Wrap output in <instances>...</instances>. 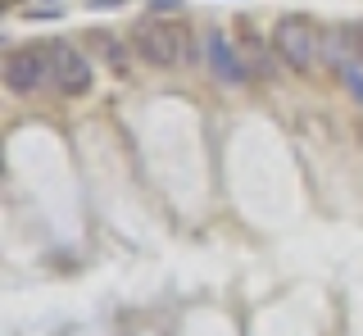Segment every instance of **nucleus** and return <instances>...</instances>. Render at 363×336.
I'll return each instance as SVG.
<instances>
[{
	"label": "nucleus",
	"mask_w": 363,
	"mask_h": 336,
	"mask_svg": "<svg viewBox=\"0 0 363 336\" xmlns=\"http://www.w3.org/2000/svg\"><path fill=\"white\" fill-rule=\"evenodd\" d=\"M132 50L155 69H177V64L196 60V41L186 23H173V18H141L132 32Z\"/></svg>",
	"instance_id": "f257e3e1"
},
{
	"label": "nucleus",
	"mask_w": 363,
	"mask_h": 336,
	"mask_svg": "<svg viewBox=\"0 0 363 336\" xmlns=\"http://www.w3.org/2000/svg\"><path fill=\"white\" fill-rule=\"evenodd\" d=\"M272 50H277V60L286 64L291 73L313 77L327 64V32H318L309 18H300V14L281 18V23L272 28Z\"/></svg>",
	"instance_id": "f03ea898"
},
{
	"label": "nucleus",
	"mask_w": 363,
	"mask_h": 336,
	"mask_svg": "<svg viewBox=\"0 0 363 336\" xmlns=\"http://www.w3.org/2000/svg\"><path fill=\"white\" fill-rule=\"evenodd\" d=\"M5 86L14 96H41L55 86V64H50V50H37V46H18L5 55Z\"/></svg>",
	"instance_id": "7ed1b4c3"
},
{
	"label": "nucleus",
	"mask_w": 363,
	"mask_h": 336,
	"mask_svg": "<svg viewBox=\"0 0 363 336\" xmlns=\"http://www.w3.org/2000/svg\"><path fill=\"white\" fill-rule=\"evenodd\" d=\"M50 64H55V91L60 96H86L91 91V64L82 50H73L68 41H55Z\"/></svg>",
	"instance_id": "20e7f679"
},
{
	"label": "nucleus",
	"mask_w": 363,
	"mask_h": 336,
	"mask_svg": "<svg viewBox=\"0 0 363 336\" xmlns=\"http://www.w3.org/2000/svg\"><path fill=\"white\" fill-rule=\"evenodd\" d=\"M204 55H209V73L218 77L223 86H245L250 82V69H245L241 50L232 46L227 32H209V37H204Z\"/></svg>",
	"instance_id": "39448f33"
},
{
	"label": "nucleus",
	"mask_w": 363,
	"mask_h": 336,
	"mask_svg": "<svg viewBox=\"0 0 363 336\" xmlns=\"http://www.w3.org/2000/svg\"><path fill=\"white\" fill-rule=\"evenodd\" d=\"M241 60H245V69L255 73V77H277V50H268L264 46V37H259L255 28H245V41H241Z\"/></svg>",
	"instance_id": "423d86ee"
},
{
	"label": "nucleus",
	"mask_w": 363,
	"mask_h": 336,
	"mask_svg": "<svg viewBox=\"0 0 363 336\" xmlns=\"http://www.w3.org/2000/svg\"><path fill=\"white\" fill-rule=\"evenodd\" d=\"M336 77H340V82L350 86V96H354V100H363V64L354 60V55L336 64Z\"/></svg>",
	"instance_id": "0eeeda50"
},
{
	"label": "nucleus",
	"mask_w": 363,
	"mask_h": 336,
	"mask_svg": "<svg viewBox=\"0 0 363 336\" xmlns=\"http://www.w3.org/2000/svg\"><path fill=\"white\" fill-rule=\"evenodd\" d=\"M96 50L105 55V60L113 64V73H128V55H123V46L113 37H105V32H96Z\"/></svg>",
	"instance_id": "6e6552de"
}]
</instances>
